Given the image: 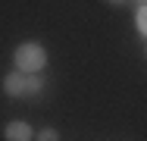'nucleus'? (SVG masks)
Here are the masks:
<instances>
[{
  "label": "nucleus",
  "mask_w": 147,
  "mask_h": 141,
  "mask_svg": "<svg viewBox=\"0 0 147 141\" xmlns=\"http://www.w3.org/2000/svg\"><path fill=\"white\" fill-rule=\"evenodd\" d=\"M16 69L19 72H25V75H34V72H44V66H47V50H44V44H38V41H25V44H19L16 47Z\"/></svg>",
  "instance_id": "f257e3e1"
},
{
  "label": "nucleus",
  "mask_w": 147,
  "mask_h": 141,
  "mask_svg": "<svg viewBox=\"0 0 147 141\" xmlns=\"http://www.w3.org/2000/svg\"><path fill=\"white\" fill-rule=\"evenodd\" d=\"M3 138H6V141H34V132H31V125H28V122L16 119V122H6V129H3Z\"/></svg>",
  "instance_id": "f03ea898"
},
{
  "label": "nucleus",
  "mask_w": 147,
  "mask_h": 141,
  "mask_svg": "<svg viewBox=\"0 0 147 141\" xmlns=\"http://www.w3.org/2000/svg\"><path fill=\"white\" fill-rule=\"evenodd\" d=\"M3 91L9 97H25V72H6L3 75Z\"/></svg>",
  "instance_id": "7ed1b4c3"
},
{
  "label": "nucleus",
  "mask_w": 147,
  "mask_h": 141,
  "mask_svg": "<svg viewBox=\"0 0 147 141\" xmlns=\"http://www.w3.org/2000/svg\"><path fill=\"white\" fill-rule=\"evenodd\" d=\"M41 88H44V75H41V72H34V75H25V97H34V94H41Z\"/></svg>",
  "instance_id": "20e7f679"
},
{
  "label": "nucleus",
  "mask_w": 147,
  "mask_h": 141,
  "mask_svg": "<svg viewBox=\"0 0 147 141\" xmlns=\"http://www.w3.org/2000/svg\"><path fill=\"white\" fill-rule=\"evenodd\" d=\"M135 25H138V31L147 38V3H141V9L135 13Z\"/></svg>",
  "instance_id": "39448f33"
},
{
  "label": "nucleus",
  "mask_w": 147,
  "mask_h": 141,
  "mask_svg": "<svg viewBox=\"0 0 147 141\" xmlns=\"http://www.w3.org/2000/svg\"><path fill=\"white\" fill-rule=\"evenodd\" d=\"M38 141H59V132L57 129H41L38 132Z\"/></svg>",
  "instance_id": "423d86ee"
},
{
  "label": "nucleus",
  "mask_w": 147,
  "mask_h": 141,
  "mask_svg": "<svg viewBox=\"0 0 147 141\" xmlns=\"http://www.w3.org/2000/svg\"><path fill=\"white\" fill-rule=\"evenodd\" d=\"M110 3H125V0H110Z\"/></svg>",
  "instance_id": "0eeeda50"
},
{
  "label": "nucleus",
  "mask_w": 147,
  "mask_h": 141,
  "mask_svg": "<svg viewBox=\"0 0 147 141\" xmlns=\"http://www.w3.org/2000/svg\"><path fill=\"white\" fill-rule=\"evenodd\" d=\"M141 3H147V0H141Z\"/></svg>",
  "instance_id": "6e6552de"
},
{
  "label": "nucleus",
  "mask_w": 147,
  "mask_h": 141,
  "mask_svg": "<svg viewBox=\"0 0 147 141\" xmlns=\"http://www.w3.org/2000/svg\"><path fill=\"white\" fill-rule=\"evenodd\" d=\"M144 54H147V50H144Z\"/></svg>",
  "instance_id": "1a4fd4ad"
}]
</instances>
